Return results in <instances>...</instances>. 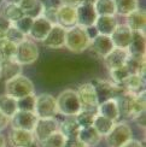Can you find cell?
<instances>
[{"label":"cell","mask_w":146,"mask_h":147,"mask_svg":"<svg viewBox=\"0 0 146 147\" xmlns=\"http://www.w3.org/2000/svg\"><path fill=\"white\" fill-rule=\"evenodd\" d=\"M91 45V38L86 29L75 26L66 29L65 32V46L69 51L74 53H81L86 51Z\"/></svg>","instance_id":"cell-1"},{"label":"cell","mask_w":146,"mask_h":147,"mask_svg":"<svg viewBox=\"0 0 146 147\" xmlns=\"http://www.w3.org/2000/svg\"><path fill=\"white\" fill-rule=\"evenodd\" d=\"M57 109L58 113L63 115L64 117H75L81 111L80 100L76 90L74 89H65L57 98Z\"/></svg>","instance_id":"cell-2"},{"label":"cell","mask_w":146,"mask_h":147,"mask_svg":"<svg viewBox=\"0 0 146 147\" xmlns=\"http://www.w3.org/2000/svg\"><path fill=\"white\" fill-rule=\"evenodd\" d=\"M34 92H35V87L33 81L24 75H20L7 82H5V94L15 98L16 100L32 95L34 94Z\"/></svg>","instance_id":"cell-3"},{"label":"cell","mask_w":146,"mask_h":147,"mask_svg":"<svg viewBox=\"0 0 146 147\" xmlns=\"http://www.w3.org/2000/svg\"><path fill=\"white\" fill-rule=\"evenodd\" d=\"M104 138L109 147H122L133 139V131L130 125L126 122H115L112 129Z\"/></svg>","instance_id":"cell-4"},{"label":"cell","mask_w":146,"mask_h":147,"mask_svg":"<svg viewBox=\"0 0 146 147\" xmlns=\"http://www.w3.org/2000/svg\"><path fill=\"white\" fill-rule=\"evenodd\" d=\"M34 113L38 118H56L58 115L56 98L48 93L35 96Z\"/></svg>","instance_id":"cell-5"},{"label":"cell","mask_w":146,"mask_h":147,"mask_svg":"<svg viewBox=\"0 0 146 147\" xmlns=\"http://www.w3.org/2000/svg\"><path fill=\"white\" fill-rule=\"evenodd\" d=\"M39 58V48L33 40L26 39L16 46V53L14 59L22 66L30 65Z\"/></svg>","instance_id":"cell-6"},{"label":"cell","mask_w":146,"mask_h":147,"mask_svg":"<svg viewBox=\"0 0 146 147\" xmlns=\"http://www.w3.org/2000/svg\"><path fill=\"white\" fill-rule=\"evenodd\" d=\"M78 100H80L81 110H88V111H97L99 105L98 95L93 83H83L76 90Z\"/></svg>","instance_id":"cell-7"},{"label":"cell","mask_w":146,"mask_h":147,"mask_svg":"<svg viewBox=\"0 0 146 147\" xmlns=\"http://www.w3.org/2000/svg\"><path fill=\"white\" fill-rule=\"evenodd\" d=\"M59 128V122L57 118H38L33 129L34 138L38 142L44 141L54 131H57Z\"/></svg>","instance_id":"cell-8"},{"label":"cell","mask_w":146,"mask_h":147,"mask_svg":"<svg viewBox=\"0 0 146 147\" xmlns=\"http://www.w3.org/2000/svg\"><path fill=\"white\" fill-rule=\"evenodd\" d=\"M38 121V117L34 112L30 111H18L10 118V123L12 129H21V130H28L33 131L35 123Z\"/></svg>","instance_id":"cell-9"},{"label":"cell","mask_w":146,"mask_h":147,"mask_svg":"<svg viewBox=\"0 0 146 147\" xmlns=\"http://www.w3.org/2000/svg\"><path fill=\"white\" fill-rule=\"evenodd\" d=\"M53 26V23L51 21H48L46 17L39 16L33 20V24L30 27V30L28 33V36L33 41H44V39L47 36V34L50 33V30Z\"/></svg>","instance_id":"cell-10"},{"label":"cell","mask_w":146,"mask_h":147,"mask_svg":"<svg viewBox=\"0 0 146 147\" xmlns=\"http://www.w3.org/2000/svg\"><path fill=\"white\" fill-rule=\"evenodd\" d=\"M9 141L12 147H38V141L33 131L12 129L9 134Z\"/></svg>","instance_id":"cell-11"},{"label":"cell","mask_w":146,"mask_h":147,"mask_svg":"<svg viewBox=\"0 0 146 147\" xmlns=\"http://www.w3.org/2000/svg\"><path fill=\"white\" fill-rule=\"evenodd\" d=\"M56 24H59L60 27L69 29L77 26V15L76 7L68 5H62L56 11Z\"/></svg>","instance_id":"cell-12"},{"label":"cell","mask_w":146,"mask_h":147,"mask_svg":"<svg viewBox=\"0 0 146 147\" xmlns=\"http://www.w3.org/2000/svg\"><path fill=\"white\" fill-rule=\"evenodd\" d=\"M129 58V52L128 50H123V48H116L114 47L111 52L106 54L103 58L104 59V64L109 70H115L118 68H122L127 64V60Z\"/></svg>","instance_id":"cell-13"},{"label":"cell","mask_w":146,"mask_h":147,"mask_svg":"<svg viewBox=\"0 0 146 147\" xmlns=\"http://www.w3.org/2000/svg\"><path fill=\"white\" fill-rule=\"evenodd\" d=\"M65 32L66 29L60 27L59 24H53L50 33L47 34V36L44 39L42 44L47 48H62L65 46Z\"/></svg>","instance_id":"cell-14"},{"label":"cell","mask_w":146,"mask_h":147,"mask_svg":"<svg viewBox=\"0 0 146 147\" xmlns=\"http://www.w3.org/2000/svg\"><path fill=\"white\" fill-rule=\"evenodd\" d=\"M23 66L12 59H1L0 60V81L7 82L10 80L22 75Z\"/></svg>","instance_id":"cell-15"},{"label":"cell","mask_w":146,"mask_h":147,"mask_svg":"<svg viewBox=\"0 0 146 147\" xmlns=\"http://www.w3.org/2000/svg\"><path fill=\"white\" fill-rule=\"evenodd\" d=\"M76 15H77V26L81 28H89L93 27L95 20H97V13L91 4H81L76 7Z\"/></svg>","instance_id":"cell-16"},{"label":"cell","mask_w":146,"mask_h":147,"mask_svg":"<svg viewBox=\"0 0 146 147\" xmlns=\"http://www.w3.org/2000/svg\"><path fill=\"white\" fill-rule=\"evenodd\" d=\"M133 32L126 26V24H117V27L111 33L110 39L114 47L127 50L130 44Z\"/></svg>","instance_id":"cell-17"},{"label":"cell","mask_w":146,"mask_h":147,"mask_svg":"<svg viewBox=\"0 0 146 147\" xmlns=\"http://www.w3.org/2000/svg\"><path fill=\"white\" fill-rule=\"evenodd\" d=\"M120 86L123 88L126 93L138 95L145 92V77L137 75V74H130Z\"/></svg>","instance_id":"cell-18"},{"label":"cell","mask_w":146,"mask_h":147,"mask_svg":"<svg viewBox=\"0 0 146 147\" xmlns=\"http://www.w3.org/2000/svg\"><path fill=\"white\" fill-rule=\"evenodd\" d=\"M89 47L92 48V51L98 56L99 58H104L106 54H109L111 52V50L114 48V45L111 42L110 36L106 35H97L95 38H93L91 40V45Z\"/></svg>","instance_id":"cell-19"},{"label":"cell","mask_w":146,"mask_h":147,"mask_svg":"<svg viewBox=\"0 0 146 147\" xmlns=\"http://www.w3.org/2000/svg\"><path fill=\"white\" fill-rule=\"evenodd\" d=\"M97 113L114 122H117L120 119V110L116 99H107L99 102L98 109H97Z\"/></svg>","instance_id":"cell-20"},{"label":"cell","mask_w":146,"mask_h":147,"mask_svg":"<svg viewBox=\"0 0 146 147\" xmlns=\"http://www.w3.org/2000/svg\"><path fill=\"white\" fill-rule=\"evenodd\" d=\"M117 24L118 23L115 16H98L94 23V28L99 35L110 36Z\"/></svg>","instance_id":"cell-21"},{"label":"cell","mask_w":146,"mask_h":147,"mask_svg":"<svg viewBox=\"0 0 146 147\" xmlns=\"http://www.w3.org/2000/svg\"><path fill=\"white\" fill-rule=\"evenodd\" d=\"M126 26L132 32H145L146 27V16L145 12L140 10H135L126 17Z\"/></svg>","instance_id":"cell-22"},{"label":"cell","mask_w":146,"mask_h":147,"mask_svg":"<svg viewBox=\"0 0 146 147\" xmlns=\"http://www.w3.org/2000/svg\"><path fill=\"white\" fill-rule=\"evenodd\" d=\"M128 52L132 56H145L146 51V40H145V33L144 32H133L132 40L128 46Z\"/></svg>","instance_id":"cell-23"},{"label":"cell","mask_w":146,"mask_h":147,"mask_svg":"<svg viewBox=\"0 0 146 147\" xmlns=\"http://www.w3.org/2000/svg\"><path fill=\"white\" fill-rule=\"evenodd\" d=\"M58 130L63 134L66 140H75L80 130V125L75 117H65L64 121L59 122Z\"/></svg>","instance_id":"cell-24"},{"label":"cell","mask_w":146,"mask_h":147,"mask_svg":"<svg viewBox=\"0 0 146 147\" xmlns=\"http://www.w3.org/2000/svg\"><path fill=\"white\" fill-rule=\"evenodd\" d=\"M76 139L83 145H86L87 147H94L100 142L101 136L97 133V130L93 127H86V128H80Z\"/></svg>","instance_id":"cell-25"},{"label":"cell","mask_w":146,"mask_h":147,"mask_svg":"<svg viewBox=\"0 0 146 147\" xmlns=\"http://www.w3.org/2000/svg\"><path fill=\"white\" fill-rule=\"evenodd\" d=\"M18 111L17 100L7 94L0 95V112L5 115L9 119Z\"/></svg>","instance_id":"cell-26"},{"label":"cell","mask_w":146,"mask_h":147,"mask_svg":"<svg viewBox=\"0 0 146 147\" xmlns=\"http://www.w3.org/2000/svg\"><path fill=\"white\" fill-rule=\"evenodd\" d=\"M114 5L115 13L124 17L138 10V0H114Z\"/></svg>","instance_id":"cell-27"},{"label":"cell","mask_w":146,"mask_h":147,"mask_svg":"<svg viewBox=\"0 0 146 147\" xmlns=\"http://www.w3.org/2000/svg\"><path fill=\"white\" fill-rule=\"evenodd\" d=\"M114 124H115L114 121L109 119V118H106V117H103V116H100V115L97 113L95 117H94V121H93L92 127L97 130V133H98L99 135L103 138V136H106V135H107L109 131L112 129Z\"/></svg>","instance_id":"cell-28"},{"label":"cell","mask_w":146,"mask_h":147,"mask_svg":"<svg viewBox=\"0 0 146 147\" xmlns=\"http://www.w3.org/2000/svg\"><path fill=\"white\" fill-rule=\"evenodd\" d=\"M6 20H7L9 22L11 23H15L17 22L20 18H22L24 16V12L23 10L20 7V5H17L15 3H7L5 6H4V9H3V13H1Z\"/></svg>","instance_id":"cell-29"},{"label":"cell","mask_w":146,"mask_h":147,"mask_svg":"<svg viewBox=\"0 0 146 147\" xmlns=\"http://www.w3.org/2000/svg\"><path fill=\"white\" fill-rule=\"evenodd\" d=\"M97 16H115L114 0H95L93 4Z\"/></svg>","instance_id":"cell-30"},{"label":"cell","mask_w":146,"mask_h":147,"mask_svg":"<svg viewBox=\"0 0 146 147\" xmlns=\"http://www.w3.org/2000/svg\"><path fill=\"white\" fill-rule=\"evenodd\" d=\"M66 141H68V140L64 138L63 134L59 130H57V131H54L52 135L46 138L44 141H41L40 145H41V147H64Z\"/></svg>","instance_id":"cell-31"},{"label":"cell","mask_w":146,"mask_h":147,"mask_svg":"<svg viewBox=\"0 0 146 147\" xmlns=\"http://www.w3.org/2000/svg\"><path fill=\"white\" fill-rule=\"evenodd\" d=\"M16 46L14 42L3 38L0 40V59H12L16 53Z\"/></svg>","instance_id":"cell-32"},{"label":"cell","mask_w":146,"mask_h":147,"mask_svg":"<svg viewBox=\"0 0 146 147\" xmlns=\"http://www.w3.org/2000/svg\"><path fill=\"white\" fill-rule=\"evenodd\" d=\"M95 115H97V111L81 110V111L75 116V118L77 121L78 125H80V128H86V127H92Z\"/></svg>","instance_id":"cell-33"},{"label":"cell","mask_w":146,"mask_h":147,"mask_svg":"<svg viewBox=\"0 0 146 147\" xmlns=\"http://www.w3.org/2000/svg\"><path fill=\"white\" fill-rule=\"evenodd\" d=\"M5 39H7L9 41L14 42L15 45L21 44L22 41L27 39V35H24L21 30H18L14 24H11V27L7 29V32L5 33Z\"/></svg>","instance_id":"cell-34"},{"label":"cell","mask_w":146,"mask_h":147,"mask_svg":"<svg viewBox=\"0 0 146 147\" xmlns=\"http://www.w3.org/2000/svg\"><path fill=\"white\" fill-rule=\"evenodd\" d=\"M130 75V72L128 70V68L124 65L122 68H118V69H115V70H111L110 71V76H111V80L115 84H121L124 80Z\"/></svg>","instance_id":"cell-35"},{"label":"cell","mask_w":146,"mask_h":147,"mask_svg":"<svg viewBox=\"0 0 146 147\" xmlns=\"http://www.w3.org/2000/svg\"><path fill=\"white\" fill-rule=\"evenodd\" d=\"M17 106L18 110L21 111H30V112H34V106H35V95H28V96H24L22 99H18L17 100Z\"/></svg>","instance_id":"cell-36"},{"label":"cell","mask_w":146,"mask_h":147,"mask_svg":"<svg viewBox=\"0 0 146 147\" xmlns=\"http://www.w3.org/2000/svg\"><path fill=\"white\" fill-rule=\"evenodd\" d=\"M33 20H34V18L24 15L22 18H20V20H18L17 22L12 23V24H14V26H15L18 30H21V32H22L24 35L28 36V33H29V30H30V27H32V24H33Z\"/></svg>","instance_id":"cell-37"},{"label":"cell","mask_w":146,"mask_h":147,"mask_svg":"<svg viewBox=\"0 0 146 147\" xmlns=\"http://www.w3.org/2000/svg\"><path fill=\"white\" fill-rule=\"evenodd\" d=\"M39 1L42 6V13L50 11H57L62 6L60 0H39Z\"/></svg>","instance_id":"cell-38"},{"label":"cell","mask_w":146,"mask_h":147,"mask_svg":"<svg viewBox=\"0 0 146 147\" xmlns=\"http://www.w3.org/2000/svg\"><path fill=\"white\" fill-rule=\"evenodd\" d=\"M39 4V0H21V3L18 4L20 7L23 10L24 15H29Z\"/></svg>","instance_id":"cell-39"},{"label":"cell","mask_w":146,"mask_h":147,"mask_svg":"<svg viewBox=\"0 0 146 147\" xmlns=\"http://www.w3.org/2000/svg\"><path fill=\"white\" fill-rule=\"evenodd\" d=\"M11 24H12L11 22H9L3 15H0V40L5 38V33L11 27Z\"/></svg>","instance_id":"cell-40"},{"label":"cell","mask_w":146,"mask_h":147,"mask_svg":"<svg viewBox=\"0 0 146 147\" xmlns=\"http://www.w3.org/2000/svg\"><path fill=\"white\" fill-rule=\"evenodd\" d=\"M9 123H10V119L6 117L5 115H3L1 112H0V133H1L5 128L9 125Z\"/></svg>","instance_id":"cell-41"},{"label":"cell","mask_w":146,"mask_h":147,"mask_svg":"<svg viewBox=\"0 0 146 147\" xmlns=\"http://www.w3.org/2000/svg\"><path fill=\"white\" fill-rule=\"evenodd\" d=\"M64 147H87V146L80 142L77 139H75V140H68Z\"/></svg>","instance_id":"cell-42"},{"label":"cell","mask_w":146,"mask_h":147,"mask_svg":"<svg viewBox=\"0 0 146 147\" xmlns=\"http://www.w3.org/2000/svg\"><path fill=\"white\" fill-rule=\"evenodd\" d=\"M122 147H144L143 142L139 141V140H134V139H130L128 142H126Z\"/></svg>","instance_id":"cell-43"},{"label":"cell","mask_w":146,"mask_h":147,"mask_svg":"<svg viewBox=\"0 0 146 147\" xmlns=\"http://www.w3.org/2000/svg\"><path fill=\"white\" fill-rule=\"evenodd\" d=\"M62 5H68V6H72V7H77L78 5L82 4V0H60Z\"/></svg>","instance_id":"cell-44"},{"label":"cell","mask_w":146,"mask_h":147,"mask_svg":"<svg viewBox=\"0 0 146 147\" xmlns=\"http://www.w3.org/2000/svg\"><path fill=\"white\" fill-rule=\"evenodd\" d=\"M0 147H6V140L1 133H0Z\"/></svg>","instance_id":"cell-45"},{"label":"cell","mask_w":146,"mask_h":147,"mask_svg":"<svg viewBox=\"0 0 146 147\" xmlns=\"http://www.w3.org/2000/svg\"><path fill=\"white\" fill-rule=\"evenodd\" d=\"M11 3H15V4H17V5H18V4L21 3V0H11Z\"/></svg>","instance_id":"cell-46"},{"label":"cell","mask_w":146,"mask_h":147,"mask_svg":"<svg viewBox=\"0 0 146 147\" xmlns=\"http://www.w3.org/2000/svg\"><path fill=\"white\" fill-rule=\"evenodd\" d=\"M0 60H1V59H0Z\"/></svg>","instance_id":"cell-47"}]
</instances>
